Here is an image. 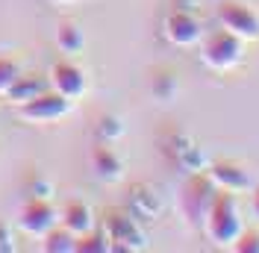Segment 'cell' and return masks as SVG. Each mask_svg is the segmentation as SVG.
Returning <instances> with one entry per match:
<instances>
[{
	"mask_svg": "<svg viewBox=\"0 0 259 253\" xmlns=\"http://www.w3.org/2000/svg\"><path fill=\"white\" fill-rule=\"evenodd\" d=\"M53 3H59V6H65V3H71V0H53Z\"/></svg>",
	"mask_w": 259,
	"mask_h": 253,
	"instance_id": "21",
	"label": "cell"
},
{
	"mask_svg": "<svg viewBox=\"0 0 259 253\" xmlns=\"http://www.w3.org/2000/svg\"><path fill=\"white\" fill-rule=\"evenodd\" d=\"M203 230H206L209 241L218 244V247H233L236 244V238L242 236V230H244L236 194H227V191H218L215 194L209 212L203 218Z\"/></svg>",
	"mask_w": 259,
	"mask_h": 253,
	"instance_id": "1",
	"label": "cell"
},
{
	"mask_svg": "<svg viewBox=\"0 0 259 253\" xmlns=\"http://www.w3.org/2000/svg\"><path fill=\"white\" fill-rule=\"evenodd\" d=\"M121 133H124V126H121L118 118H103V121H100V136H103V139H118Z\"/></svg>",
	"mask_w": 259,
	"mask_h": 253,
	"instance_id": "19",
	"label": "cell"
},
{
	"mask_svg": "<svg viewBox=\"0 0 259 253\" xmlns=\"http://www.w3.org/2000/svg\"><path fill=\"white\" fill-rule=\"evenodd\" d=\"M71 106H74V100H68V97H62L59 92L48 89V92L35 95L32 100L21 103V106H18V118L27 121V124H53V121L65 118V115L71 112Z\"/></svg>",
	"mask_w": 259,
	"mask_h": 253,
	"instance_id": "6",
	"label": "cell"
},
{
	"mask_svg": "<svg viewBox=\"0 0 259 253\" xmlns=\"http://www.w3.org/2000/svg\"><path fill=\"white\" fill-rule=\"evenodd\" d=\"M53 227H59V212L48 203V197H35V200L21 206V212H18V230L21 233L41 238L48 236Z\"/></svg>",
	"mask_w": 259,
	"mask_h": 253,
	"instance_id": "7",
	"label": "cell"
},
{
	"mask_svg": "<svg viewBox=\"0 0 259 253\" xmlns=\"http://www.w3.org/2000/svg\"><path fill=\"white\" fill-rule=\"evenodd\" d=\"M50 82H45L41 77H35V74H21V77L15 79V86L6 92V97L15 103V106H21V103H27V100H32L35 95H41V92H48Z\"/></svg>",
	"mask_w": 259,
	"mask_h": 253,
	"instance_id": "13",
	"label": "cell"
},
{
	"mask_svg": "<svg viewBox=\"0 0 259 253\" xmlns=\"http://www.w3.org/2000/svg\"><path fill=\"white\" fill-rule=\"evenodd\" d=\"M215 194H218V189L209 180V174H192L180 186V194H177L180 215L189 224H203L212 200H215Z\"/></svg>",
	"mask_w": 259,
	"mask_h": 253,
	"instance_id": "3",
	"label": "cell"
},
{
	"mask_svg": "<svg viewBox=\"0 0 259 253\" xmlns=\"http://www.w3.org/2000/svg\"><path fill=\"white\" fill-rule=\"evenodd\" d=\"M165 38L174 45V48H194L200 45L203 38V27L200 21L189 12H171L165 21Z\"/></svg>",
	"mask_w": 259,
	"mask_h": 253,
	"instance_id": "10",
	"label": "cell"
},
{
	"mask_svg": "<svg viewBox=\"0 0 259 253\" xmlns=\"http://www.w3.org/2000/svg\"><path fill=\"white\" fill-rule=\"evenodd\" d=\"M209 180L215 183L218 191H227V194H244L250 191V174L244 171V165L233 162V159H218L209 165Z\"/></svg>",
	"mask_w": 259,
	"mask_h": 253,
	"instance_id": "9",
	"label": "cell"
},
{
	"mask_svg": "<svg viewBox=\"0 0 259 253\" xmlns=\"http://www.w3.org/2000/svg\"><path fill=\"white\" fill-rule=\"evenodd\" d=\"M103 236L109 238V247L118 253H130V250H145L147 238L139 230V224L133 215L127 212H109L103 218Z\"/></svg>",
	"mask_w": 259,
	"mask_h": 253,
	"instance_id": "5",
	"label": "cell"
},
{
	"mask_svg": "<svg viewBox=\"0 0 259 253\" xmlns=\"http://www.w3.org/2000/svg\"><path fill=\"white\" fill-rule=\"evenodd\" d=\"M92 168H95V174L103 183H118L124 177V162L109 147H95L92 150Z\"/></svg>",
	"mask_w": 259,
	"mask_h": 253,
	"instance_id": "12",
	"label": "cell"
},
{
	"mask_svg": "<svg viewBox=\"0 0 259 253\" xmlns=\"http://www.w3.org/2000/svg\"><path fill=\"white\" fill-rule=\"evenodd\" d=\"M59 224L80 238L95 230V212H92V206L85 203V200H68L65 209L59 212Z\"/></svg>",
	"mask_w": 259,
	"mask_h": 253,
	"instance_id": "11",
	"label": "cell"
},
{
	"mask_svg": "<svg viewBox=\"0 0 259 253\" xmlns=\"http://www.w3.org/2000/svg\"><path fill=\"white\" fill-rule=\"evenodd\" d=\"M250 212H253V218L259 221V186L253 189V194H250Z\"/></svg>",
	"mask_w": 259,
	"mask_h": 253,
	"instance_id": "20",
	"label": "cell"
},
{
	"mask_svg": "<svg viewBox=\"0 0 259 253\" xmlns=\"http://www.w3.org/2000/svg\"><path fill=\"white\" fill-rule=\"evenodd\" d=\"M48 82H50L53 92H59V95L68 97V100H80V97L89 92V77H85V71H82L77 62H68V59H62V62H56L50 68Z\"/></svg>",
	"mask_w": 259,
	"mask_h": 253,
	"instance_id": "8",
	"label": "cell"
},
{
	"mask_svg": "<svg viewBox=\"0 0 259 253\" xmlns=\"http://www.w3.org/2000/svg\"><path fill=\"white\" fill-rule=\"evenodd\" d=\"M56 48L68 53V56H74V53H82L85 48V35L82 30L74 24V21H62L59 27H56Z\"/></svg>",
	"mask_w": 259,
	"mask_h": 253,
	"instance_id": "14",
	"label": "cell"
},
{
	"mask_svg": "<svg viewBox=\"0 0 259 253\" xmlns=\"http://www.w3.org/2000/svg\"><path fill=\"white\" fill-rule=\"evenodd\" d=\"M233 250H239V253H259V233H256V230H242V236L236 238Z\"/></svg>",
	"mask_w": 259,
	"mask_h": 253,
	"instance_id": "18",
	"label": "cell"
},
{
	"mask_svg": "<svg viewBox=\"0 0 259 253\" xmlns=\"http://www.w3.org/2000/svg\"><path fill=\"white\" fill-rule=\"evenodd\" d=\"M18 77H21V68H18V62L6 59V56H0V97H6V92L15 86Z\"/></svg>",
	"mask_w": 259,
	"mask_h": 253,
	"instance_id": "17",
	"label": "cell"
},
{
	"mask_svg": "<svg viewBox=\"0 0 259 253\" xmlns=\"http://www.w3.org/2000/svg\"><path fill=\"white\" fill-rule=\"evenodd\" d=\"M41 247L48 253H77V236L59 224V227L50 230L48 236H41Z\"/></svg>",
	"mask_w": 259,
	"mask_h": 253,
	"instance_id": "15",
	"label": "cell"
},
{
	"mask_svg": "<svg viewBox=\"0 0 259 253\" xmlns=\"http://www.w3.org/2000/svg\"><path fill=\"white\" fill-rule=\"evenodd\" d=\"M244 59V41L239 35L221 30L200 38V62L212 71H233Z\"/></svg>",
	"mask_w": 259,
	"mask_h": 253,
	"instance_id": "2",
	"label": "cell"
},
{
	"mask_svg": "<svg viewBox=\"0 0 259 253\" xmlns=\"http://www.w3.org/2000/svg\"><path fill=\"white\" fill-rule=\"evenodd\" d=\"M106 250H112L109 247V238L103 236V233H85V236L77 238V253H106Z\"/></svg>",
	"mask_w": 259,
	"mask_h": 253,
	"instance_id": "16",
	"label": "cell"
},
{
	"mask_svg": "<svg viewBox=\"0 0 259 253\" xmlns=\"http://www.w3.org/2000/svg\"><path fill=\"white\" fill-rule=\"evenodd\" d=\"M215 15L227 32L239 35L242 41H256L259 38V15L242 0H221L215 6Z\"/></svg>",
	"mask_w": 259,
	"mask_h": 253,
	"instance_id": "4",
	"label": "cell"
}]
</instances>
